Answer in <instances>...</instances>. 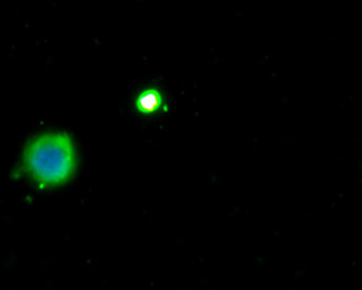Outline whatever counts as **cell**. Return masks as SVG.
I'll use <instances>...</instances> for the list:
<instances>
[{
    "mask_svg": "<svg viewBox=\"0 0 362 290\" xmlns=\"http://www.w3.org/2000/svg\"><path fill=\"white\" fill-rule=\"evenodd\" d=\"M27 166L37 181L45 185H61L73 174L75 158L69 143L63 139L52 137L30 149Z\"/></svg>",
    "mask_w": 362,
    "mask_h": 290,
    "instance_id": "cell-1",
    "label": "cell"
}]
</instances>
